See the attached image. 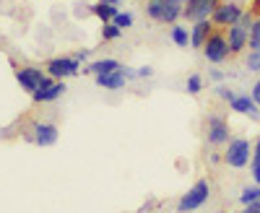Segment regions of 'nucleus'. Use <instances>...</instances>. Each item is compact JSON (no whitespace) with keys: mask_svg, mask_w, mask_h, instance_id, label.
<instances>
[{"mask_svg":"<svg viewBox=\"0 0 260 213\" xmlns=\"http://www.w3.org/2000/svg\"><path fill=\"white\" fill-rule=\"evenodd\" d=\"M252 24H255V16L245 11L242 18L237 21L234 26L226 29V42H229V52L232 55H240V52H245L250 47V29H252Z\"/></svg>","mask_w":260,"mask_h":213,"instance_id":"nucleus-1","label":"nucleus"},{"mask_svg":"<svg viewBox=\"0 0 260 213\" xmlns=\"http://www.w3.org/2000/svg\"><path fill=\"white\" fill-rule=\"evenodd\" d=\"M211 198V182L208 180H198L190 190H185V195L177 200V213H192L208 203Z\"/></svg>","mask_w":260,"mask_h":213,"instance_id":"nucleus-2","label":"nucleus"},{"mask_svg":"<svg viewBox=\"0 0 260 213\" xmlns=\"http://www.w3.org/2000/svg\"><path fill=\"white\" fill-rule=\"evenodd\" d=\"M252 161V146L245 138H232L224 148V164L232 169H245Z\"/></svg>","mask_w":260,"mask_h":213,"instance_id":"nucleus-3","label":"nucleus"},{"mask_svg":"<svg viewBox=\"0 0 260 213\" xmlns=\"http://www.w3.org/2000/svg\"><path fill=\"white\" fill-rule=\"evenodd\" d=\"M185 6L172 3V0H148L146 3V13L148 18L159 21V24H175V21L182 16Z\"/></svg>","mask_w":260,"mask_h":213,"instance_id":"nucleus-4","label":"nucleus"},{"mask_svg":"<svg viewBox=\"0 0 260 213\" xmlns=\"http://www.w3.org/2000/svg\"><path fill=\"white\" fill-rule=\"evenodd\" d=\"M232 138H229V122L224 115H208L206 117V143L219 148V146H226Z\"/></svg>","mask_w":260,"mask_h":213,"instance_id":"nucleus-5","label":"nucleus"},{"mask_svg":"<svg viewBox=\"0 0 260 213\" xmlns=\"http://www.w3.org/2000/svg\"><path fill=\"white\" fill-rule=\"evenodd\" d=\"M47 76L55 81H65V78H73L81 73V60L76 57H52L47 60Z\"/></svg>","mask_w":260,"mask_h":213,"instance_id":"nucleus-6","label":"nucleus"},{"mask_svg":"<svg viewBox=\"0 0 260 213\" xmlns=\"http://www.w3.org/2000/svg\"><path fill=\"white\" fill-rule=\"evenodd\" d=\"M203 55L208 62H213V65H219V62H224L232 52H229V42H226V34L221 31H213L208 39H206V45H203Z\"/></svg>","mask_w":260,"mask_h":213,"instance_id":"nucleus-7","label":"nucleus"},{"mask_svg":"<svg viewBox=\"0 0 260 213\" xmlns=\"http://www.w3.org/2000/svg\"><path fill=\"white\" fill-rule=\"evenodd\" d=\"M16 81H18V86L24 89L26 94H34V91L42 89V83L47 81V70H39L34 65H24V68L16 70Z\"/></svg>","mask_w":260,"mask_h":213,"instance_id":"nucleus-8","label":"nucleus"},{"mask_svg":"<svg viewBox=\"0 0 260 213\" xmlns=\"http://www.w3.org/2000/svg\"><path fill=\"white\" fill-rule=\"evenodd\" d=\"M242 13H245L242 6H237V3H219V8L213 11L211 21H213V26H219V29H229L242 18Z\"/></svg>","mask_w":260,"mask_h":213,"instance_id":"nucleus-9","label":"nucleus"},{"mask_svg":"<svg viewBox=\"0 0 260 213\" xmlns=\"http://www.w3.org/2000/svg\"><path fill=\"white\" fill-rule=\"evenodd\" d=\"M216 8H219V0H187L182 16L195 24V21H206V18H211Z\"/></svg>","mask_w":260,"mask_h":213,"instance_id":"nucleus-10","label":"nucleus"},{"mask_svg":"<svg viewBox=\"0 0 260 213\" xmlns=\"http://www.w3.org/2000/svg\"><path fill=\"white\" fill-rule=\"evenodd\" d=\"M57 125L55 122H34L31 125V143L42 146V148H47V146H55L57 143Z\"/></svg>","mask_w":260,"mask_h":213,"instance_id":"nucleus-11","label":"nucleus"},{"mask_svg":"<svg viewBox=\"0 0 260 213\" xmlns=\"http://www.w3.org/2000/svg\"><path fill=\"white\" fill-rule=\"evenodd\" d=\"M62 94H65V83H62V81H55V78L47 76V81L42 83V89H39V91L31 94V99H34L37 104H45V101H55V99H60Z\"/></svg>","mask_w":260,"mask_h":213,"instance_id":"nucleus-12","label":"nucleus"},{"mask_svg":"<svg viewBox=\"0 0 260 213\" xmlns=\"http://www.w3.org/2000/svg\"><path fill=\"white\" fill-rule=\"evenodd\" d=\"M229 106H232V112H237V115H250L252 120H260V106H257V101L252 99V94L234 96V99L229 101Z\"/></svg>","mask_w":260,"mask_h":213,"instance_id":"nucleus-13","label":"nucleus"},{"mask_svg":"<svg viewBox=\"0 0 260 213\" xmlns=\"http://www.w3.org/2000/svg\"><path fill=\"white\" fill-rule=\"evenodd\" d=\"M213 34V21L206 18V21H195L192 24V31H190V47L192 50H203L206 39Z\"/></svg>","mask_w":260,"mask_h":213,"instance_id":"nucleus-14","label":"nucleus"},{"mask_svg":"<svg viewBox=\"0 0 260 213\" xmlns=\"http://www.w3.org/2000/svg\"><path fill=\"white\" fill-rule=\"evenodd\" d=\"M86 70L94 73V76H107V73H117V70H122V65H120L115 57H102V60L89 62V65H86Z\"/></svg>","mask_w":260,"mask_h":213,"instance_id":"nucleus-15","label":"nucleus"},{"mask_svg":"<svg viewBox=\"0 0 260 213\" xmlns=\"http://www.w3.org/2000/svg\"><path fill=\"white\" fill-rule=\"evenodd\" d=\"M125 76H122V70H117V73H107V76H96V86H102V89H107V91H120L122 86H125Z\"/></svg>","mask_w":260,"mask_h":213,"instance_id":"nucleus-16","label":"nucleus"},{"mask_svg":"<svg viewBox=\"0 0 260 213\" xmlns=\"http://www.w3.org/2000/svg\"><path fill=\"white\" fill-rule=\"evenodd\" d=\"M91 13L102 21V24H112V21H115V16L120 13L117 11V6H107V3H96L94 8H91Z\"/></svg>","mask_w":260,"mask_h":213,"instance_id":"nucleus-17","label":"nucleus"},{"mask_svg":"<svg viewBox=\"0 0 260 213\" xmlns=\"http://www.w3.org/2000/svg\"><path fill=\"white\" fill-rule=\"evenodd\" d=\"M255 200H260V185H247V187H242L240 203H242V205H250V203H255Z\"/></svg>","mask_w":260,"mask_h":213,"instance_id":"nucleus-18","label":"nucleus"},{"mask_svg":"<svg viewBox=\"0 0 260 213\" xmlns=\"http://www.w3.org/2000/svg\"><path fill=\"white\" fill-rule=\"evenodd\" d=\"M245 68L250 73H260V50H250V55L245 57Z\"/></svg>","mask_w":260,"mask_h":213,"instance_id":"nucleus-19","label":"nucleus"},{"mask_svg":"<svg viewBox=\"0 0 260 213\" xmlns=\"http://www.w3.org/2000/svg\"><path fill=\"white\" fill-rule=\"evenodd\" d=\"M203 91V78L198 76V73H192V76H187V94H192V96H198Z\"/></svg>","mask_w":260,"mask_h":213,"instance_id":"nucleus-20","label":"nucleus"},{"mask_svg":"<svg viewBox=\"0 0 260 213\" xmlns=\"http://www.w3.org/2000/svg\"><path fill=\"white\" fill-rule=\"evenodd\" d=\"M172 42H175L177 47H187L190 37H187V31H185L182 26H175V29H172Z\"/></svg>","mask_w":260,"mask_h":213,"instance_id":"nucleus-21","label":"nucleus"},{"mask_svg":"<svg viewBox=\"0 0 260 213\" xmlns=\"http://www.w3.org/2000/svg\"><path fill=\"white\" fill-rule=\"evenodd\" d=\"M250 50H260V16L255 18V24L250 29Z\"/></svg>","mask_w":260,"mask_h":213,"instance_id":"nucleus-22","label":"nucleus"},{"mask_svg":"<svg viewBox=\"0 0 260 213\" xmlns=\"http://www.w3.org/2000/svg\"><path fill=\"white\" fill-rule=\"evenodd\" d=\"M112 24L120 26V29H130V26H133V13H117Z\"/></svg>","mask_w":260,"mask_h":213,"instance_id":"nucleus-23","label":"nucleus"},{"mask_svg":"<svg viewBox=\"0 0 260 213\" xmlns=\"http://www.w3.org/2000/svg\"><path fill=\"white\" fill-rule=\"evenodd\" d=\"M250 174H252V182L260 185V154H252V161H250Z\"/></svg>","mask_w":260,"mask_h":213,"instance_id":"nucleus-24","label":"nucleus"},{"mask_svg":"<svg viewBox=\"0 0 260 213\" xmlns=\"http://www.w3.org/2000/svg\"><path fill=\"white\" fill-rule=\"evenodd\" d=\"M120 31H122V29L115 26V24H104V26H102V37H104V39H117Z\"/></svg>","mask_w":260,"mask_h":213,"instance_id":"nucleus-25","label":"nucleus"},{"mask_svg":"<svg viewBox=\"0 0 260 213\" xmlns=\"http://www.w3.org/2000/svg\"><path fill=\"white\" fill-rule=\"evenodd\" d=\"M216 94H219V96H221L224 101H232V99L237 96V94H234L232 89H226V86H216Z\"/></svg>","mask_w":260,"mask_h":213,"instance_id":"nucleus-26","label":"nucleus"},{"mask_svg":"<svg viewBox=\"0 0 260 213\" xmlns=\"http://www.w3.org/2000/svg\"><path fill=\"white\" fill-rule=\"evenodd\" d=\"M240 213H260V200H255V203H250V205H242Z\"/></svg>","mask_w":260,"mask_h":213,"instance_id":"nucleus-27","label":"nucleus"},{"mask_svg":"<svg viewBox=\"0 0 260 213\" xmlns=\"http://www.w3.org/2000/svg\"><path fill=\"white\" fill-rule=\"evenodd\" d=\"M154 76V70H151L148 65H143V68H138V78H151Z\"/></svg>","mask_w":260,"mask_h":213,"instance_id":"nucleus-28","label":"nucleus"},{"mask_svg":"<svg viewBox=\"0 0 260 213\" xmlns=\"http://www.w3.org/2000/svg\"><path fill=\"white\" fill-rule=\"evenodd\" d=\"M208 161H211V164L216 166V164H219V161H224V156H219V154H216V151H211V154H208Z\"/></svg>","mask_w":260,"mask_h":213,"instance_id":"nucleus-29","label":"nucleus"},{"mask_svg":"<svg viewBox=\"0 0 260 213\" xmlns=\"http://www.w3.org/2000/svg\"><path fill=\"white\" fill-rule=\"evenodd\" d=\"M252 99H255V101H257V106H260V81L252 86Z\"/></svg>","mask_w":260,"mask_h":213,"instance_id":"nucleus-30","label":"nucleus"},{"mask_svg":"<svg viewBox=\"0 0 260 213\" xmlns=\"http://www.w3.org/2000/svg\"><path fill=\"white\" fill-rule=\"evenodd\" d=\"M73 57H76V60H81V62H83V60H89V50H81V52H76Z\"/></svg>","mask_w":260,"mask_h":213,"instance_id":"nucleus-31","label":"nucleus"},{"mask_svg":"<svg viewBox=\"0 0 260 213\" xmlns=\"http://www.w3.org/2000/svg\"><path fill=\"white\" fill-rule=\"evenodd\" d=\"M211 78H213V81H224V73L213 68V70H211Z\"/></svg>","mask_w":260,"mask_h":213,"instance_id":"nucleus-32","label":"nucleus"},{"mask_svg":"<svg viewBox=\"0 0 260 213\" xmlns=\"http://www.w3.org/2000/svg\"><path fill=\"white\" fill-rule=\"evenodd\" d=\"M252 154H260V138L255 140V146H252Z\"/></svg>","mask_w":260,"mask_h":213,"instance_id":"nucleus-33","label":"nucleus"},{"mask_svg":"<svg viewBox=\"0 0 260 213\" xmlns=\"http://www.w3.org/2000/svg\"><path fill=\"white\" fill-rule=\"evenodd\" d=\"M99 3H107V6H117L120 0H99Z\"/></svg>","mask_w":260,"mask_h":213,"instance_id":"nucleus-34","label":"nucleus"},{"mask_svg":"<svg viewBox=\"0 0 260 213\" xmlns=\"http://www.w3.org/2000/svg\"><path fill=\"white\" fill-rule=\"evenodd\" d=\"M172 3H180V6H185V3H187V0H172Z\"/></svg>","mask_w":260,"mask_h":213,"instance_id":"nucleus-35","label":"nucleus"}]
</instances>
